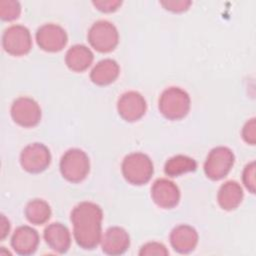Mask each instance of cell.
<instances>
[{"label": "cell", "instance_id": "1", "mask_svg": "<svg viewBox=\"0 0 256 256\" xmlns=\"http://www.w3.org/2000/svg\"><path fill=\"white\" fill-rule=\"evenodd\" d=\"M70 220L77 245L85 250L96 248L102 238L103 211L101 207L90 201L80 202L72 209Z\"/></svg>", "mask_w": 256, "mask_h": 256}, {"label": "cell", "instance_id": "2", "mask_svg": "<svg viewBox=\"0 0 256 256\" xmlns=\"http://www.w3.org/2000/svg\"><path fill=\"white\" fill-rule=\"evenodd\" d=\"M191 106L189 94L182 88L171 86L160 95L158 108L160 113L168 120H180L184 118Z\"/></svg>", "mask_w": 256, "mask_h": 256}, {"label": "cell", "instance_id": "3", "mask_svg": "<svg viewBox=\"0 0 256 256\" xmlns=\"http://www.w3.org/2000/svg\"><path fill=\"white\" fill-rule=\"evenodd\" d=\"M121 170L123 177L128 183L140 186L150 181L154 173V166L147 154L133 152L123 159Z\"/></svg>", "mask_w": 256, "mask_h": 256}, {"label": "cell", "instance_id": "4", "mask_svg": "<svg viewBox=\"0 0 256 256\" xmlns=\"http://www.w3.org/2000/svg\"><path fill=\"white\" fill-rule=\"evenodd\" d=\"M59 167L63 178L72 183H79L90 171V160L83 150L71 148L62 155Z\"/></svg>", "mask_w": 256, "mask_h": 256}, {"label": "cell", "instance_id": "5", "mask_svg": "<svg viewBox=\"0 0 256 256\" xmlns=\"http://www.w3.org/2000/svg\"><path fill=\"white\" fill-rule=\"evenodd\" d=\"M87 38L96 51L109 53L118 45L119 33L113 23L107 20H98L89 28Z\"/></svg>", "mask_w": 256, "mask_h": 256}, {"label": "cell", "instance_id": "6", "mask_svg": "<svg viewBox=\"0 0 256 256\" xmlns=\"http://www.w3.org/2000/svg\"><path fill=\"white\" fill-rule=\"evenodd\" d=\"M234 162L235 156L230 148L217 146L213 148L206 157L204 162L205 175L213 181L220 180L227 176Z\"/></svg>", "mask_w": 256, "mask_h": 256}, {"label": "cell", "instance_id": "7", "mask_svg": "<svg viewBox=\"0 0 256 256\" xmlns=\"http://www.w3.org/2000/svg\"><path fill=\"white\" fill-rule=\"evenodd\" d=\"M3 49L12 56H23L32 48V37L29 29L20 24L6 28L2 35Z\"/></svg>", "mask_w": 256, "mask_h": 256}, {"label": "cell", "instance_id": "8", "mask_svg": "<svg viewBox=\"0 0 256 256\" xmlns=\"http://www.w3.org/2000/svg\"><path fill=\"white\" fill-rule=\"evenodd\" d=\"M51 163V153L46 145L34 142L25 146L20 153V165L28 173L45 171Z\"/></svg>", "mask_w": 256, "mask_h": 256}, {"label": "cell", "instance_id": "9", "mask_svg": "<svg viewBox=\"0 0 256 256\" xmlns=\"http://www.w3.org/2000/svg\"><path fill=\"white\" fill-rule=\"evenodd\" d=\"M10 114L13 121L25 128L36 126L41 120V108L30 97L21 96L15 99L11 105Z\"/></svg>", "mask_w": 256, "mask_h": 256}, {"label": "cell", "instance_id": "10", "mask_svg": "<svg viewBox=\"0 0 256 256\" xmlns=\"http://www.w3.org/2000/svg\"><path fill=\"white\" fill-rule=\"evenodd\" d=\"M38 46L46 52H59L67 44L68 36L65 29L55 23L40 26L35 34Z\"/></svg>", "mask_w": 256, "mask_h": 256}, {"label": "cell", "instance_id": "11", "mask_svg": "<svg viewBox=\"0 0 256 256\" xmlns=\"http://www.w3.org/2000/svg\"><path fill=\"white\" fill-rule=\"evenodd\" d=\"M146 110V100L137 91H127L117 101L118 114L127 122H135L141 119L145 115Z\"/></svg>", "mask_w": 256, "mask_h": 256}, {"label": "cell", "instance_id": "12", "mask_svg": "<svg viewBox=\"0 0 256 256\" xmlns=\"http://www.w3.org/2000/svg\"><path fill=\"white\" fill-rule=\"evenodd\" d=\"M151 197L160 208L171 209L180 201V190L173 181L167 178H158L152 184Z\"/></svg>", "mask_w": 256, "mask_h": 256}, {"label": "cell", "instance_id": "13", "mask_svg": "<svg viewBox=\"0 0 256 256\" xmlns=\"http://www.w3.org/2000/svg\"><path fill=\"white\" fill-rule=\"evenodd\" d=\"M102 251L108 255H121L125 253L130 246V237L128 232L119 226L109 227L101 238Z\"/></svg>", "mask_w": 256, "mask_h": 256}, {"label": "cell", "instance_id": "14", "mask_svg": "<svg viewBox=\"0 0 256 256\" xmlns=\"http://www.w3.org/2000/svg\"><path fill=\"white\" fill-rule=\"evenodd\" d=\"M172 248L180 254H188L198 244V233L196 229L187 224H180L174 227L169 236Z\"/></svg>", "mask_w": 256, "mask_h": 256}, {"label": "cell", "instance_id": "15", "mask_svg": "<svg viewBox=\"0 0 256 256\" xmlns=\"http://www.w3.org/2000/svg\"><path fill=\"white\" fill-rule=\"evenodd\" d=\"M38 232L28 225L19 226L15 229L11 237V246L13 250L23 256L33 254L39 245Z\"/></svg>", "mask_w": 256, "mask_h": 256}, {"label": "cell", "instance_id": "16", "mask_svg": "<svg viewBox=\"0 0 256 256\" xmlns=\"http://www.w3.org/2000/svg\"><path fill=\"white\" fill-rule=\"evenodd\" d=\"M47 245L59 254L66 253L71 245V235L69 229L60 222L49 224L43 233Z\"/></svg>", "mask_w": 256, "mask_h": 256}, {"label": "cell", "instance_id": "17", "mask_svg": "<svg viewBox=\"0 0 256 256\" xmlns=\"http://www.w3.org/2000/svg\"><path fill=\"white\" fill-rule=\"evenodd\" d=\"M243 196V189L240 184L234 180H229L220 186L217 193V201L223 210L231 211L241 204Z\"/></svg>", "mask_w": 256, "mask_h": 256}, {"label": "cell", "instance_id": "18", "mask_svg": "<svg viewBox=\"0 0 256 256\" xmlns=\"http://www.w3.org/2000/svg\"><path fill=\"white\" fill-rule=\"evenodd\" d=\"M94 59V55L90 48L83 44H75L71 46L65 55V63L67 67L74 72H83L90 67Z\"/></svg>", "mask_w": 256, "mask_h": 256}, {"label": "cell", "instance_id": "19", "mask_svg": "<svg viewBox=\"0 0 256 256\" xmlns=\"http://www.w3.org/2000/svg\"><path fill=\"white\" fill-rule=\"evenodd\" d=\"M120 74L119 64L110 58L99 61L90 72L91 81L98 86H106L113 83Z\"/></svg>", "mask_w": 256, "mask_h": 256}, {"label": "cell", "instance_id": "20", "mask_svg": "<svg viewBox=\"0 0 256 256\" xmlns=\"http://www.w3.org/2000/svg\"><path fill=\"white\" fill-rule=\"evenodd\" d=\"M50 205L43 199L30 200L24 209L26 219L34 225H42L46 223L51 217Z\"/></svg>", "mask_w": 256, "mask_h": 256}, {"label": "cell", "instance_id": "21", "mask_svg": "<svg viewBox=\"0 0 256 256\" xmlns=\"http://www.w3.org/2000/svg\"><path fill=\"white\" fill-rule=\"evenodd\" d=\"M197 168L196 161L187 155H175L169 158L164 165V172L167 176L178 177L188 172H194Z\"/></svg>", "mask_w": 256, "mask_h": 256}, {"label": "cell", "instance_id": "22", "mask_svg": "<svg viewBox=\"0 0 256 256\" xmlns=\"http://www.w3.org/2000/svg\"><path fill=\"white\" fill-rule=\"evenodd\" d=\"M21 14V5L15 0L0 1V17L4 21H13Z\"/></svg>", "mask_w": 256, "mask_h": 256}, {"label": "cell", "instance_id": "23", "mask_svg": "<svg viewBox=\"0 0 256 256\" xmlns=\"http://www.w3.org/2000/svg\"><path fill=\"white\" fill-rule=\"evenodd\" d=\"M169 254L166 246L160 242H148L144 244L139 251V255L141 256H166Z\"/></svg>", "mask_w": 256, "mask_h": 256}, {"label": "cell", "instance_id": "24", "mask_svg": "<svg viewBox=\"0 0 256 256\" xmlns=\"http://www.w3.org/2000/svg\"><path fill=\"white\" fill-rule=\"evenodd\" d=\"M242 181L250 193H255V162L248 163L242 173Z\"/></svg>", "mask_w": 256, "mask_h": 256}, {"label": "cell", "instance_id": "25", "mask_svg": "<svg viewBox=\"0 0 256 256\" xmlns=\"http://www.w3.org/2000/svg\"><path fill=\"white\" fill-rule=\"evenodd\" d=\"M241 135H242L243 140L246 143H248L250 145H255V143H256V121H255V118H251L244 124V126L242 128Z\"/></svg>", "mask_w": 256, "mask_h": 256}, {"label": "cell", "instance_id": "26", "mask_svg": "<svg viewBox=\"0 0 256 256\" xmlns=\"http://www.w3.org/2000/svg\"><path fill=\"white\" fill-rule=\"evenodd\" d=\"M160 4L166 10H169L174 13H180L188 10L192 2L189 0H169V1H161Z\"/></svg>", "mask_w": 256, "mask_h": 256}, {"label": "cell", "instance_id": "27", "mask_svg": "<svg viewBox=\"0 0 256 256\" xmlns=\"http://www.w3.org/2000/svg\"><path fill=\"white\" fill-rule=\"evenodd\" d=\"M92 4L100 11L105 13H110L116 11L122 4L120 0H96Z\"/></svg>", "mask_w": 256, "mask_h": 256}, {"label": "cell", "instance_id": "28", "mask_svg": "<svg viewBox=\"0 0 256 256\" xmlns=\"http://www.w3.org/2000/svg\"><path fill=\"white\" fill-rule=\"evenodd\" d=\"M10 230V222L9 220L5 217V215L1 214V219H0V240L3 241L6 236L8 235Z\"/></svg>", "mask_w": 256, "mask_h": 256}]
</instances>
